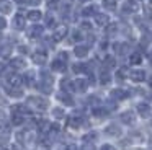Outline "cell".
<instances>
[{
	"mask_svg": "<svg viewBox=\"0 0 152 150\" xmlns=\"http://www.w3.org/2000/svg\"><path fill=\"white\" fill-rule=\"evenodd\" d=\"M5 28H7V20H5L4 15H0V31L5 29Z\"/></svg>",
	"mask_w": 152,
	"mask_h": 150,
	"instance_id": "cell-25",
	"label": "cell"
},
{
	"mask_svg": "<svg viewBox=\"0 0 152 150\" xmlns=\"http://www.w3.org/2000/svg\"><path fill=\"white\" fill-rule=\"evenodd\" d=\"M5 91H7V95L12 96V98H21L25 95V91H23L21 87H10V85H5Z\"/></svg>",
	"mask_w": 152,
	"mask_h": 150,
	"instance_id": "cell-6",
	"label": "cell"
},
{
	"mask_svg": "<svg viewBox=\"0 0 152 150\" xmlns=\"http://www.w3.org/2000/svg\"><path fill=\"white\" fill-rule=\"evenodd\" d=\"M15 3H18V5H26V0H15Z\"/></svg>",
	"mask_w": 152,
	"mask_h": 150,
	"instance_id": "cell-31",
	"label": "cell"
},
{
	"mask_svg": "<svg viewBox=\"0 0 152 150\" xmlns=\"http://www.w3.org/2000/svg\"><path fill=\"white\" fill-rule=\"evenodd\" d=\"M121 117H123V121H124V122L128 121V124H132V122H134V117H132L131 113H124Z\"/></svg>",
	"mask_w": 152,
	"mask_h": 150,
	"instance_id": "cell-22",
	"label": "cell"
},
{
	"mask_svg": "<svg viewBox=\"0 0 152 150\" xmlns=\"http://www.w3.org/2000/svg\"><path fill=\"white\" fill-rule=\"evenodd\" d=\"M106 130H108V134H121V130H119L118 126H110Z\"/></svg>",
	"mask_w": 152,
	"mask_h": 150,
	"instance_id": "cell-23",
	"label": "cell"
},
{
	"mask_svg": "<svg viewBox=\"0 0 152 150\" xmlns=\"http://www.w3.org/2000/svg\"><path fill=\"white\" fill-rule=\"evenodd\" d=\"M10 68L13 72H18V70H23L25 67H26V60H25L23 57H13V59H10Z\"/></svg>",
	"mask_w": 152,
	"mask_h": 150,
	"instance_id": "cell-5",
	"label": "cell"
},
{
	"mask_svg": "<svg viewBox=\"0 0 152 150\" xmlns=\"http://www.w3.org/2000/svg\"><path fill=\"white\" fill-rule=\"evenodd\" d=\"M137 111L142 117H147L151 114V106L147 103H141V104H137Z\"/></svg>",
	"mask_w": 152,
	"mask_h": 150,
	"instance_id": "cell-15",
	"label": "cell"
},
{
	"mask_svg": "<svg viewBox=\"0 0 152 150\" xmlns=\"http://www.w3.org/2000/svg\"><path fill=\"white\" fill-rule=\"evenodd\" d=\"M48 100L44 96H30L28 98V106L31 108V109H36L39 111V113H43V111L48 109Z\"/></svg>",
	"mask_w": 152,
	"mask_h": 150,
	"instance_id": "cell-1",
	"label": "cell"
},
{
	"mask_svg": "<svg viewBox=\"0 0 152 150\" xmlns=\"http://www.w3.org/2000/svg\"><path fill=\"white\" fill-rule=\"evenodd\" d=\"M100 150H115V147H113V145H108V143H106V145H103Z\"/></svg>",
	"mask_w": 152,
	"mask_h": 150,
	"instance_id": "cell-29",
	"label": "cell"
},
{
	"mask_svg": "<svg viewBox=\"0 0 152 150\" xmlns=\"http://www.w3.org/2000/svg\"><path fill=\"white\" fill-rule=\"evenodd\" d=\"M103 5L108 10H111V8H115V0H103Z\"/></svg>",
	"mask_w": 152,
	"mask_h": 150,
	"instance_id": "cell-24",
	"label": "cell"
},
{
	"mask_svg": "<svg viewBox=\"0 0 152 150\" xmlns=\"http://www.w3.org/2000/svg\"><path fill=\"white\" fill-rule=\"evenodd\" d=\"M12 124H13V126H23L25 124V114L12 113Z\"/></svg>",
	"mask_w": 152,
	"mask_h": 150,
	"instance_id": "cell-12",
	"label": "cell"
},
{
	"mask_svg": "<svg viewBox=\"0 0 152 150\" xmlns=\"http://www.w3.org/2000/svg\"><path fill=\"white\" fill-rule=\"evenodd\" d=\"M87 87H88V83H87V80H83V78H77V80L74 82V90H77V91H85Z\"/></svg>",
	"mask_w": 152,
	"mask_h": 150,
	"instance_id": "cell-14",
	"label": "cell"
},
{
	"mask_svg": "<svg viewBox=\"0 0 152 150\" xmlns=\"http://www.w3.org/2000/svg\"><path fill=\"white\" fill-rule=\"evenodd\" d=\"M131 78L134 82H142L145 78V74H144V70H132L131 72Z\"/></svg>",
	"mask_w": 152,
	"mask_h": 150,
	"instance_id": "cell-18",
	"label": "cell"
},
{
	"mask_svg": "<svg viewBox=\"0 0 152 150\" xmlns=\"http://www.w3.org/2000/svg\"><path fill=\"white\" fill-rule=\"evenodd\" d=\"M43 33H44V26L33 25V26H30V28H28L26 34H28V38H30V39H38V38H41V36H43Z\"/></svg>",
	"mask_w": 152,
	"mask_h": 150,
	"instance_id": "cell-4",
	"label": "cell"
},
{
	"mask_svg": "<svg viewBox=\"0 0 152 150\" xmlns=\"http://www.w3.org/2000/svg\"><path fill=\"white\" fill-rule=\"evenodd\" d=\"M151 2H152V0H151Z\"/></svg>",
	"mask_w": 152,
	"mask_h": 150,
	"instance_id": "cell-33",
	"label": "cell"
},
{
	"mask_svg": "<svg viewBox=\"0 0 152 150\" xmlns=\"http://www.w3.org/2000/svg\"><path fill=\"white\" fill-rule=\"evenodd\" d=\"M66 36H67V28H66V26H57L53 38H54V41H62Z\"/></svg>",
	"mask_w": 152,
	"mask_h": 150,
	"instance_id": "cell-10",
	"label": "cell"
},
{
	"mask_svg": "<svg viewBox=\"0 0 152 150\" xmlns=\"http://www.w3.org/2000/svg\"><path fill=\"white\" fill-rule=\"evenodd\" d=\"M66 68H67L66 62L61 60V59H57V57L51 62V70L53 72H66Z\"/></svg>",
	"mask_w": 152,
	"mask_h": 150,
	"instance_id": "cell-7",
	"label": "cell"
},
{
	"mask_svg": "<svg viewBox=\"0 0 152 150\" xmlns=\"http://www.w3.org/2000/svg\"><path fill=\"white\" fill-rule=\"evenodd\" d=\"M80 2H88V0H80Z\"/></svg>",
	"mask_w": 152,
	"mask_h": 150,
	"instance_id": "cell-32",
	"label": "cell"
},
{
	"mask_svg": "<svg viewBox=\"0 0 152 150\" xmlns=\"http://www.w3.org/2000/svg\"><path fill=\"white\" fill-rule=\"evenodd\" d=\"M5 64H2V62H0V75H5Z\"/></svg>",
	"mask_w": 152,
	"mask_h": 150,
	"instance_id": "cell-30",
	"label": "cell"
},
{
	"mask_svg": "<svg viewBox=\"0 0 152 150\" xmlns=\"http://www.w3.org/2000/svg\"><path fill=\"white\" fill-rule=\"evenodd\" d=\"M41 18H43V13L39 10H30L26 13V20H31V21H39Z\"/></svg>",
	"mask_w": 152,
	"mask_h": 150,
	"instance_id": "cell-13",
	"label": "cell"
},
{
	"mask_svg": "<svg viewBox=\"0 0 152 150\" xmlns=\"http://www.w3.org/2000/svg\"><path fill=\"white\" fill-rule=\"evenodd\" d=\"M57 100H59L61 103H64V104H72L74 103V100H72V96H70L69 91H62V90L57 93Z\"/></svg>",
	"mask_w": 152,
	"mask_h": 150,
	"instance_id": "cell-9",
	"label": "cell"
},
{
	"mask_svg": "<svg viewBox=\"0 0 152 150\" xmlns=\"http://www.w3.org/2000/svg\"><path fill=\"white\" fill-rule=\"evenodd\" d=\"M131 64H137V62H141V55H137V54H132L131 55Z\"/></svg>",
	"mask_w": 152,
	"mask_h": 150,
	"instance_id": "cell-27",
	"label": "cell"
},
{
	"mask_svg": "<svg viewBox=\"0 0 152 150\" xmlns=\"http://www.w3.org/2000/svg\"><path fill=\"white\" fill-rule=\"evenodd\" d=\"M53 116L56 117V119H62V117L66 116V113H64L62 108L57 106V108H53Z\"/></svg>",
	"mask_w": 152,
	"mask_h": 150,
	"instance_id": "cell-19",
	"label": "cell"
},
{
	"mask_svg": "<svg viewBox=\"0 0 152 150\" xmlns=\"http://www.w3.org/2000/svg\"><path fill=\"white\" fill-rule=\"evenodd\" d=\"M12 26H13V29H17V31H21V29H25V26H26V16L21 15V13H17V15L13 16Z\"/></svg>",
	"mask_w": 152,
	"mask_h": 150,
	"instance_id": "cell-3",
	"label": "cell"
},
{
	"mask_svg": "<svg viewBox=\"0 0 152 150\" xmlns=\"http://www.w3.org/2000/svg\"><path fill=\"white\" fill-rule=\"evenodd\" d=\"M46 5H48V8H51V10L59 8V7H61V0H46Z\"/></svg>",
	"mask_w": 152,
	"mask_h": 150,
	"instance_id": "cell-20",
	"label": "cell"
},
{
	"mask_svg": "<svg viewBox=\"0 0 152 150\" xmlns=\"http://www.w3.org/2000/svg\"><path fill=\"white\" fill-rule=\"evenodd\" d=\"M96 21H98V23H106L108 20H106L105 15H103V16H96Z\"/></svg>",
	"mask_w": 152,
	"mask_h": 150,
	"instance_id": "cell-28",
	"label": "cell"
},
{
	"mask_svg": "<svg viewBox=\"0 0 152 150\" xmlns=\"http://www.w3.org/2000/svg\"><path fill=\"white\" fill-rule=\"evenodd\" d=\"M21 80H23V83L26 85V87H33V85L36 83V80H34V74H33V72H25V74L21 75Z\"/></svg>",
	"mask_w": 152,
	"mask_h": 150,
	"instance_id": "cell-11",
	"label": "cell"
},
{
	"mask_svg": "<svg viewBox=\"0 0 152 150\" xmlns=\"http://www.w3.org/2000/svg\"><path fill=\"white\" fill-rule=\"evenodd\" d=\"M31 60L36 65H44L48 62V52L44 49H38V51H34L31 54Z\"/></svg>",
	"mask_w": 152,
	"mask_h": 150,
	"instance_id": "cell-2",
	"label": "cell"
},
{
	"mask_svg": "<svg viewBox=\"0 0 152 150\" xmlns=\"http://www.w3.org/2000/svg\"><path fill=\"white\" fill-rule=\"evenodd\" d=\"M44 25L48 28H56V18H54V15H51V13L44 15Z\"/></svg>",
	"mask_w": 152,
	"mask_h": 150,
	"instance_id": "cell-17",
	"label": "cell"
},
{
	"mask_svg": "<svg viewBox=\"0 0 152 150\" xmlns=\"http://www.w3.org/2000/svg\"><path fill=\"white\" fill-rule=\"evenodd\" d=\"M87 52H88V47L87 46H75V49H74V54L77 55V57H85Z\"/></svg>",
	"mask_w": 152,
	"mask_h": 150,
	"instance_id": "cell-16",
	"label": "cell"
},
{
	"mask_svg": "<svg viewBox=\"0 0 152 150\" xmlns=\"http://www.w3.org/2000/svg\"><path fill=\"white\" fill-rule=\"evenodd\" d=\"M41 2H43V0H26V5L38 7V5H41Z\"/></svg>",
	"mask_w": 152,
	"mask_h": 150,
	"instance_id": "cell-26",
	"label": "cell"
},
{
	"mask_svg": "<svg viewBox=\"0 0 152 150\" xmlns=\"http://www.w3.org/2000/svg\"><path fill=\"white\" fill-rule=\"evenodd\" d=\"M12 10H13V3L10 0H0V13L2 15H8V13H12Z\"/></svg>",
	"mask_w": 152,
	"mask_h": 150,
	"instance_id": "cell-8",
	"label": "cell"
},
{
	"mask_svg": "<svg viewBox=\"0 0 152 150\" xmlns=\"http://www.w3.org/2000/svg\"><path fill=\"white\" fill-rule=\"evenodd\" d=\"M111 96H115V98H118V100H121V98L126 96V93H124L123 90H115V91H111Z\"/></svg>",
	"mask_w": 152,
	"mask_h": 150,
	"instance_id": "cell-21",
	"label": "cell"
}]
</instances>
